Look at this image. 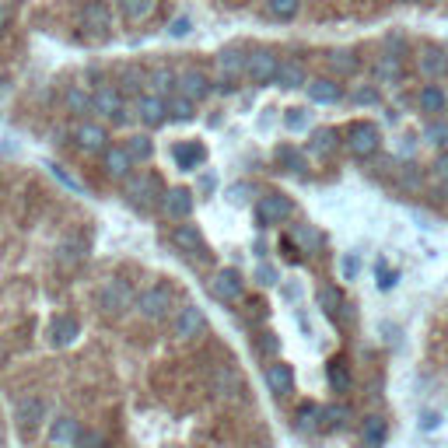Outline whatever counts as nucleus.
I'll use <instances>...</instances> for the list:
<instances>
[{"label": "nucleus", "instance_id": "obj_1", "mask_svg": "<svg viewBox=\"0 0 448 448\" xmlns=\"http://www.w3.org/2000/svg\"><path fill=\"white\" fill-rule=\"evenodd\" d=\"M343 147H347L354 158H375L378 147H382V130H378L371 119H354V123L343 130Z\"/></svg>", "mask_w": 448, "mask_h": 448}, {"label": "nucleus", "instance_id": "obj_2", "mask_svg": "<svg viewBox=\"0 0 448 448\" xmlns=\"http://www.w3.org/2000/svg\"><path fill=\"white\" fill-rule=\"evenodd\" d=\"M417 74L427 81V84H438V81H445L448 77V50H441V46H420V53H417Z\"/></svg>", "mask_w": 448, "mask_h": 448}, {"label": "nucleus", "instance_id": "obj_3", "mask_svg": "<svg viewBox=\"0 0 448 448\" xmlns=\"http://www.w3.org/2000/svg\"><path fill=\"white\" fill-rule=\"evenodd\" d=\"M291 214H294V203L284 193H267V196L256 200V221L263 224V228H274V224L288 221Z\"/></svg>", "mask_w": 448, "mask_h": 448}, {"label": "nucleus", "instance_id": "obj_4", "mask_svg": "<svg viewBox=\"0 0 448 448\" xmlns=\"http://www.w3.org/2000/svg\"><path fill=\"white\" fill-rule=\"evenodd\" d=\"M277 70H281V57L274 50H253L249 60H246V77L253 84H270L277 81Z\"/></svg>", "mask_w": 448, "mask_h": 448}, {"label": "nucleus", "instance_id": "obj_5", "mask_svg": "<svg viewBox=\"0 0 448 448\" xmlns=\"http://www.w3.org/2000/svg\"><path fill=\"white\" fill-rule=\"evenodd\" d=\"M126 196H130L137 207H144V210H151L154 203H161V200H165V193H161L158 179H154V175H147V172H140V175H130V179H126Z\"/></svg>", "mask_w": 448, "mask_h": 448}, {"label": "nucleus", "instance_id": "obj_6", "mask_svg": "<svg viewBox=\"0 0 448 448\" xmlns=\"http://www.w3.org/2000/svg\"><path fill=\"white\" fill-rule=\"evenodd\" d=\"M130 305H137V298H133V291H130L126 281H109V284L98 291V308L109 312V315H123Z\"/></svg>", "mask_w": 448, "mask_h": 448}, {"label": "nucleus", "instance_id": "obj_7", "mask_svg": "<svg viewBox=\"0 0 448 448\" xmlns=\"http://www.w3.org/2000/svg\"><path fill=\"white\" fill-rule=\"evenodd\" d=\"M137 308L147 319H165L168 308H172V291L168 288H147V291L137 294Z\"/></svg>", "mask_w": 448, "mask_h": 448}, {"label": "nucleus", "instance_id": "obj_8", "mask_svg": "<svg viewBox=\"0 0 448 448\" xmlns=\"http://www.w3.org/2000/svg\"><path fill=\"white\" fill-rule=\"evenodd\" d=\"M417 105H420V112H424L427 119H445V112H448V95H445L441 84H424L420 95H417Z\"/></svg>", "mask_w": 448, "mask_h": 448}, {"label": "nucleus", "instance_id": "obj_9", "mask_svg": "<svg viewBox=\"0 0 448 448\" xmlns=\"http://www.w3.org/2000/svg\"><path fill=\"white\" fill-rule=\"evenodd\" d=\"M95 112L105 116V119H123L126 116V102H123V91L112 88V84H102L95 91Z\"/></svg>", "mask_w": 448, "mask_h": 448}, {"label": "nucleus", "instance_id": "obj_10", "mask_svg": "<svg viewBox=\"0 0 448 448\" xmlns=\"http://www.w3.org/2000/svg\"><path fill=\"white\" fill-rule=\"evenodd\" d=\"M246 60H249V53H242L239 46H228V50H221V57H217L221 84H232L235 77H242V74H246Z\"/></svg>", "mask_w": 448, "mask_h": 448}, {"label": "nucleus", "instance_id": "obj_11", "mask_svg": "<svg viewBox=\"0 0 448 448\" xmlns=\"http://www.w3.org/2000/svg\"><path fill=\"white\" fill-rule=\"evenodd\" d=\"M179 95H186L189 102H200L210 95V77L200 70V67H186L179 74Z\"/></svg>", "mask_w": 448, "mask_h": 448}, {"label": "nucleus", "instance_id": "obj_12", "mask_svg": "<svg viewBox=\"0 0 448 448\" xmlns=\"http://www.w3.org/2000/svg\"><path fill=\"white\" fill-rule=\"evenodd\" d=\"M210 291H214V298H217V301H239V298H242V291H246V284H242L239 270H221V274L214 277Z\"/></svg>", "mask_w": 448, "mask_h": 448}, {"label": "nucleus", "instance_id": "obj_13", "mask_svg": "<svg viewBox=\"0 0 448 448\" xmlns=\"http://www.w3.org/2000/svg\"><path fill=\"white\" fill-rule=\"evenodd\" d=\"M81 25L91 36H105L112 29V15H109V8L102 4V0H91V4H84V11H81Z\"/></svg>", "mask_w": 448, "mask_h": 448}, {"label": "nucleus", "instance_id": "obj_14", "mask_svg": "<svg viewBox=\"0 0 448 448\" xmlns=\"http://www.w3.org/2000/svg\"><path fill=\"white\" fill-rule=\"evenodd\" d=\"M161 207H165V214H168V217L186 221V217L193 214V193H189L186 186H175V189H168V193H165Z\"/></svg>", "mask_w": 448, "mask_h": 448}, {"label": "nucleus", "instance_id": "obj_15", "mask_svg": "<svg viewBox=\"0 0 448 448\" xmlns=\"http://www.w3.org/2000/svg\"><path fill=\"white\" fill-rule=\"evenodd\" d=\"M210 389L217 396H239L242 392V378H239V371L232 364H217L214 375H210Z\"/></svg>", "mask_w": 448, "mask_h": 448}, {"label": "nucleus", "instance_id": "obj_16", "mask_svg": "<svg viewBox=\"0 0 448 448\" xmlns=\"http://www.w3.org/2000/svg\"><path fill=\"white\" fill-rule=\"evenodd\" d=\"M172 246L189 253V256H196V253L207 256V246H203V235L196 232V224H179V228L172 232Z\"/></svg>", "mask_w": 448, "mask_h": 448}, {"label": "nucleus", "instance_id": "obj_17", "mask_svg": "<svg viewBox=\"0 0 448 448\" xmlns=\"http://www.w3.org/2000/svg\"><path fill=\"white\" fill-rule=\"evenodd\" d=\"M74 140H77L81 151H102V154H105L109 133H105V126H98V123H81V126L74 130Z\"/></svg>", "mask_w": 448, "mask_h": 448}, {"label": "nucleus", "instance_id": "obj_18", "mask_svg": "<svg viewBox=\"0 0 448 448\" xmlns=\"http://www.w3.org/2000/svg\"><path fill=\"white\" fill-rule=\"evenodd\" d=\"M308 98L315 105H336L343 98V88L333 77H315V81H308Z\"/></svg>", "mask_w": 448, "mask_h": 448}, {"label": "nucleus", "instance_id": "obj_19", "mask_svg": "<svg viewBox=\"0 0 448 448\" xmlns=\"http://www.w3.org/2000/svg\"><path fill=\"white\" fill-rule=\"evenodd\" d=\"M77 336H81V326H77L74 315H57L53 319V326H50V343L53 347H70Z\"/></svg>", "mask_w": 448, "mask_h": 448}, {"label": "nucleus", "instance_id": "obj_20", "mask_svg": "<svg viewBox=\"0 0 448 448\" xmlns=\"http://www.w3.org/2000/svg\"><path fill=\"white\" fill-rule=\"evenodd\" d=\"M137 116H140V123L158 126V123L168 116V102L158 98V95H140V98H137Z\"/></svg>", "mask_w": 448, "mask_h": 448}, {"label": "nucleus", "instance_id": "obj_21", "mask_svg": "<svg viewBox=\"0 0 448 448\" xmlns=\"http://www.w3.org/2000/svg\"><path fill=\"white\" fill-rule=\"evenodd\" d=\"M102 161H105V172L112 175V179H130V168H133V158H130V151L126 147H105V154H102Z\"/></svg>", "mask_w": 448, "mask_h": 448}, {"label": "nucleus", "instance_id": "obj_22", "mask_svg": "<svg viewBox=\"0 0 448 448\" xmlns=\"http://www.w3.org/2000/svg\"><path fill=\"white\" fill-rule=\"evenodd\" d=\"M403 57H392V53H382L378 64H375V81L378 84H399L403 81Z\"/></svg>", "mask_w": 448, "mask_h": 448}, {"label": "nucleus", "instance_id": "obj_23", "mask_svg": "<svg viewBox=\"0 0 448 448\" xmlns=\"http://www.w3.org/2000/svg\"><path fill=\"white\" fill-rule=\"evenodd\" d=\"M172 158H175V165H179V168L193 172L196 165H203L207 147H203V144H196V140H186V144H175V147H172Z\"/></svg>", "mask_w": 448, "mask_h": 448}, {"label": "nucleus", "instance_id": "obj_24", "mask_svg": "<svg viewBox=\"0 0 448 448\" xmlns=\"http://www.w3.org/2000/svg\"><path fill=\"white\" fill-rule=\"evenodd\" d=\"M200 326H203V312H200L196 305L179 308V315H175V336H179V340H193V336L200 333Z\"/></svg>", "mask_w": 448, "mask_h": 448}, {"label": "nucleus", "instance_id": "obj_25", "mask_svg": "<svg viewBox=\"0 0 448 448\" xmlns=\"http://www.w3.org/2000/svg\"><path fill=\"white\" fill-rule=\"evenodd\" d=\"M267 385H270V392H277V396H288V392L294 389V371H291V364H284V361H274V364L267 368Z\"/></svg>", "mask_w": 448, "mask_h": 448}, {"label": "nucleus", "instance_id": "obj_26", "mask_svg": "<svg viewBox=\"0 0 448 448\" xmlns=\"http://www.w3.org/2000/svg\"><path fill=\"white\" fill-rule=\"evenodd\" d=\"M343 140H340V133L333 130V126H322V130H315L312 133V140H308V151L315 154V158H329V154H336V147H340Z\"/></svg>", "mask_w": 448, "mask_h": 448}, {"label": "nucleus", "instance_id": "obj_27", "mask_svg": "<svg viewBox=\"0 0 448 448\" xmlns=\"http://www.w3.org/2000/svg\"><path fill=\"white\" fill-rule=\"evenodd\" d=\"M281 88H308V74L298 60H281V70H277V81Z\"/></svg>", "mask_w": 448, "mask_h": 448}, {"label": "nucleus", "instance_id": "obj_28", "mask_svg": "<svg viewBox=\"0 0 448 448\" xmlns=\"http://www.w3.org/2000/svg\"><path fill=\"white\" fill-rule=\"evenodd\" d=\"M326 64H329V70H333L336 77H350V74H357V67H361L357 53H350V50H333V53L326 57Z\"/></svg>", "mask_w": 448, "mask_h": 448}, {"label": "nucleus", "instance_id": "obj_29", "mask_svg": "<svg viewBox=\"0 0 448 448\" xmlns=\"http://www.w3.org/2000/svg\"><path fill=\"white\" fill-rule=\"evenodd\" d=\"M144 84H151V74H144L140 67H123V70H119V84H116V88H119L123 95H137V98H140V88H144Z\"/></svg>", "mask_w": 448, "mask_h": 448}, {"label": "nucleus", "instance_id": "obj_30", "mask_svg": "<svg viewBox=\"0 0 448 448\" xmlns=\"http://www.w3.org/2000/svg\"><path fill=\"white\" fill-rule=\"evenodd\" d=\"M151 88L158 91V98H172V91H179V74L172 67H154L151 70Z\"/></svg>", "mask_w": 448, "mask_h": 448}, {"label": "nucleus", "instance_id": "obj_31", "mask_svg": "<svg viewBox=\"0 0 448 448\" xmlns=\"http://www.w3.org/2000/svg\"><path fill=\"white\" fill-rule=\"evenodd\" d=\"M385 438H389V424H385L382 417H364V424H361V441H364L368 448H378Z\"/></svg>", "mask_w": 448, "mask_h": 448}, {"label": "nucleus", "instance_id": "obj_32", "mask_svg": "<svg viewBox=\"0 0 448 448\" xmlns=\"http://www.w3.org/2000/svg\"><path fill=\"white\" fill-rule=\"evenodd\" d=\"M315 301H319V308H322L329 319H336V315H340V308H347V305H343V291H340V288H333V284L319 288Z\"/></svg>", "mask_w": 448, "mask_h": 448}, {"label": "nucleus", "instance_id": "obj_33", "mask_svg": "<svg viewBox=\"0 0 448 448\" xmlns=\"http://www.w3.org/2000/svg\"><path fill=\"white\" fill-rule=\"evenodd\" d=\"M77 434H81L77 420H74V417H60V420L53 424V431H50V441H53V445H77Z\"/></svg>", "mask_w": 448, "mask_h": 448}, {"label": "nucleus", "instance_id": "obj_34", "mask_svg": "<svg viewBox=\"0 0 448 448\" xmlns=\"http://www.w3.org/2000/svg\"><path fill=\"white\" fill-rule=\"evenodd\" d=\"M326 378H329V389L333 392H350V385H354V378H350V368L343 364V361H329V368H326Z\"/></svg>", "mask_w": 448, "mask_h": 448}, {"label": "nucleus", "instance_id": "obj_35", "mask_svg": "<svg viewBox=\"0 0 448 448\" xmlns=\"http://www.w3.org/2000/svg\"><path fill=\"white\" fill-rule=\"evenodd\" d=\"M277 165L288 168V172H294V175H301V172L308 168V165H305V154H301L298 147H291V144L277 147Z\"/></svg>", "mask_w": 448, "mask_h": 448}, {"label": "nucleus", "instance_id": "obj_36", "mask_svg": "<svg viewBox=\"0 0 448 448\" xmlns=\"http://www.w3.org/2000/svg\"><path fill=\"white\" fill-rule=\"evenodd\" d=\"M291 239H294V246H301V253H319L322 249V235L312 228V224H298Z\"/></svg>", "mask_w": 448, "mask_h": 448}, {"label": "nucleus", "instance_id": "obj_37", "mask_svg": "<svg viewBox=\"0 0 448 448\" xmlns=\"http://www.w3.org/2000/svg\"><path fill=\"white\" fill-rule=\"evenodd\" d=\"M43 417H46V406H43V399L29 396V399H22V403H18V420H22V424L36 427V424H39Z\"/></svg>", "mask_w": 448, "mask_h": 448}, {"label": "nucleus", "instance_id": "obj_38", "mask_svg": "<svg viewBox=\"0 0 448 448\" xmlns=\"http://www.w3.org/2000/svg\"><path fill=\"white\" fill-rule=\"evenodd\" d=\"M67 109H70V112H77V116L95 112V95H84L81 88H70V91H67Z\"/></svg>", "mask_w": 448, "mask_h": 448}, {"label": "nucleus", "instance_id": "obj_39", "mask_svg": "<svg viewBox=\"0 0 448 448\" xmlns=\"http://www.w3.org/2000/svg\"><path fill=\"white\" fill-rule=\"evenodd\" d=\"M319 424H322V406L301 403V406H298V427H301V431H315Z\"/></svg>", "mask_w": 448, "mask_h": 448}, {"label": "nucleus", "instance_id": "obj_40", "mask_svg": "<svg viewBox=\"0 0 448 448\" xmlns=\"http://www.w3.org/2000/svg\"><path fill=\"white\" fill-rule=\"evenodd\" d=\"M119 8L130 22H144L151 11H154V0H119Z\"/></svg>", "mask_w": 448, "mask_h": 448}, {"label": "nucleus", "instance_id": "obj_41", "mask_svg": "<svg viewBox=\"0 0 448 448\" xmlns=\"http://www.w3.org/2000/svg\"><path fill=\"white\" fill-rule=\"evenodd\" d=\"M399 186H403L406 193H420V189H424V172H420L417 165H403V168H399Z\"/></svg>", "mask_w": 448, "mask_h": 448}, {"label": "nucleus", "instance_id": "obj_42", "mask_svg": "<svg viewBox=\"0 0 448 448\" xmlns=\"http://www.w3.org/2000/svg\"><path fill=\"white\" fill-rule=\"evenodd\" d=\"M193 112H196V102H189L186 95H172L168 98V116L172 119H193Z\"/></svg>", "mask_w": 448, "mask_h": 448}, {"label": "nucleus", "instance_id": "obj_43", "mask_svg": "<svg viewBox=\"0 0 448 448\" xmlns=\"http://www.w3.org/2000/svg\"><path fill=\"white\" fill-rule=\"evenodd\" d=\"M126 151H130V158H133V161H147V158H151V151H154V144H151V137L137 133V137H130V140H126Z\"/></svg>", "mask_w": 448, "mask_h": 448}, {"label": "nucleus", "instance_id": "obj_44", "mask_svg": "<svg viewBox=\"0 0 448 448\" xmlns=\"http://www.w3.org/2000/svg\"><path fill=\"white\" fill-rule=\"evenodd\" d=\"M347 420H350V406H343V403L322 406V424H326V427H343Z\"/></svg>", "mask_w": 448, "mask_h": 448}, {"label": "nucleus", "instance_id": "obj_45", "mask_svg": "<svg viewBox=\"0 0 448 448\" xmlns=\"http://www.w3.org/2000/svg\"><path fill=\"white\" fill-rule=\"evenodd\" d=\"M424 140L448 151V123H445V119H431V126L424 130Z\"/></svg>", "mask_w": 448, "mask_h": 448}, {"label": "nucleus", "instance_id": "obj_46", "mask_svg": "<svg viewBox=\"0 0 448 448\" xmlns=\"http://www.w3.org/2000/svg\"><path fill=\"white\" fill-rule=\"evenodd\" d=\"M284 126H288V130H294V133L308 130V109H288V116H284Z\"/></svg>", "mask_w": 448, "mask_h": 448}, {"label": "nucleus", "instance_id": "obj_47", "mask_svg": "<svg viewBox=\"0 0 448 448\" xmlns=\"http://www.w3.org/2000/svg\"><path fill=\"white\" fill-rule=\"evenodd\" d=\"M431 172H434V182H445V186H448V151H438V154H434Z\"/></svg>", "mask_w": 448, "mask_h": 448}, {"label": "nucleus", "instance_id": "obj_48", "mask_svg": "<svg viewBox=\"0 0 448 448\" xmlns=\"http://www.w3.org/2000/svg\"><path fill=\"white\" fill-rule=\"evenodd\" d=\"M270 11L277 18H294L298 15V0H270Z\"/></svg>", "mask_w": 448, "mask_h": 448}, {"label": "nucleus", "instance_id": "obj_49", "mask_svg": "<svg viewBox=\"0 0 448 448\" xmlns=\"http://www.w3.org/2000/svg\"><path fill=\"white\" fill-rule=\"evenodd\" d=\"M77 448H105V438L95 431H81L77 434Z\"/></svg>", "mask_w": 448, "mask_h": 448}, {"label": "nucleus", "instance_id": "obj_50", "mask_svg": "<svg viewBox=\"0 0 448 448\" xmlns=\"http://www.w3.org/2000/svg\"><path fill=\"white\" fill-rule=\"evenodd\" d=\"M350 98H354L357 105H378V88H357Z\"/></svg>", "mask_w": 448, "mask_h": 448}, {"label": "nucleus", "instance_id": "obj_51", "mask_svg": "<svg viewBox=\"0 0 448 448\" xmlns=\"http://www.w3.org/2000/svg\"><path fill=\"white\" fill-rule=\"evenodd\" d=\"M357 270H361V260H357V256H343V263H340L343 281H354V277H357Z\"/></svg>", "mask_w": 448, "mask_h": 448}, {"label": "nucleus", "instance_id": "obj_52", "mask_svg": "<svg viewBox=\"0 0 448 448\" xmlns=\"http://www.w3.org/2000/svg\"><path fill=\"white\" fill-rule=\"evenodd\" d=\"M375 274H378V288H382V291H389V288L396 284V277H399V274H396V270H389L385 263H378V270H375Z\"/></svg>", "mask_w": 448, "mask_h": 448}, {"label": "nucleus", "instance_id": "obj_53", "mask_svg": "<svg viewBox=\"0 0 448 448\" xmlns=\"http://www.w3.org/2000/svg\"><path fill=\"white\" fill-rule=\"evenodd\" d=\"M249 193H253V189H249L246 182H239V186H232V189H228V200H232V203H246V200H249Z\"/></svg>", "mask_w": 448, "mask_h": 448}, {"label": "nucleus", "instance_id": "obj_54", "mask_svg": "<svg viewBox=\"0 0 448 448\" xmlns=\"http://www.w3.org/2000/svg\"><path fill=\"white\" fill-rule=\"evenodd\" d=\"M50 172H53V175H57V179H60V182H64L67 189H74V193H81V186H77V182H74V179H70V175H67V172H64L60 165H50Z\"/></svg>", "mask_w": 448, "mask_h": 448}, {"label": "nucleus", "instance_id": "obj_55", "mask_svg": "<svg viewBox=\"0 0 448 448\" xmlns=\"http://www.w3.org/2000/svg\"><path fill=\"white\" fill-rule=\"evenodd\" d=\"M277 347H281V343H277V336H274V333H263L260 350H263V354H277Z\"/></svg>", "mask_w": 448, "mask_h": 448}, {"label": "nucleus", "instance_id": "obj_56", "mask_svg": "<svg viewBox=\"0 0 448 448\" xmlns=\"http://www.w3.org/2000/svg\"><path fill=\"white\" fill-rule=\"evenodd\" d=\"M186 32H189V18H175V22H172V36H175V39H182Z\"/></svg>", "mask_w": 448, "mask_h": 448}, {"label": "nucleus", "instance_id": "obj_57", "mask_svg": "<svg viewBox=\"0 0 448 448\" xmlns=\"http://www.w3.org/2000/svg\"><path fill=\"white\" fill-rule=\"evenodd\" d=\"M260 284H277V270L274 267H260Z\"/></svg>", "mask_w": 448, "mask_h": 448}, {"label": "nucleus", "instance_id": "obj_58", "mask_svg": "<svg viewBox=\"0 0 448 448\" xmlns=\"http://www.w3.org/2000/svg\"><path fill=\"white\" fill-rule=\"evenodd\" d=\"M438 424H441V417H438V413H424V417H420V427H424V431H434Z\"/></svg>", "mask_w": 448, "mask_h": 448}, {"label": "nucleus", "instance_id": "obj_59", "mask_svg": "<svg viewBox=\"0 0 448 448\" xmlns=\"http://www.w3.org/2000/svg\"><path fill=\"white\" fill-rule=\"evenodd\" d=\"M4 29H8V11L0 8V36H4Z\"/></svg>", "mask_w": 448, "mask_h": 448}]
</instances>
